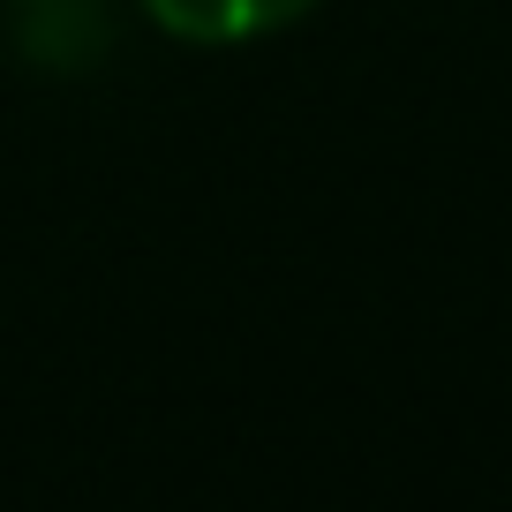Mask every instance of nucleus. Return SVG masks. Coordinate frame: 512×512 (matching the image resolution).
<instances>
[{
    "label": "nucleus",
    "instance_id": "f257e3e1",
    "mask_svg": "<svg viewBox=\"0 0 512 512\" xmlns=\"http://www.w3.org/2000/svg\"><path fill=\"white\" fill-rule=\"evenodd\" d=\"M136 8L174 46H256V38L302 23L317 0H136Z\"/></svg>",
    "mask_w": 512,
    "mask_h": 512
}]
</instances>
